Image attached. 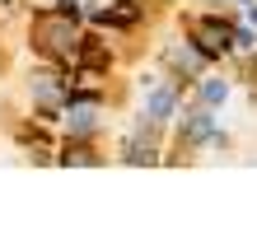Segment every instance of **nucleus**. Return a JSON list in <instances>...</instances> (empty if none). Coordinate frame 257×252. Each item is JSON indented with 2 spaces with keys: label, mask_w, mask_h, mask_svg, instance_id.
I'll return each mask as SVG.
<instances>
[{
  "label": "nucleus",
  "mask_w": 257,
  "mask_h": 252,
  "mask_svg": "<svg viewBox=\"0 0 257 252\" xmlns=\"http://www.w3.org/2000/svg\"><path fill=\"white\" fill-rule=\"evenodd\" d=\"M33 38H38V47L47 56H70L75 52V24H70V14H42L38 28H33Z\"/></svg>",
  "instance_id": "obj_1"
},
{
  "label": "nucleus",
  "mask_w": 257,
  "mask_h": 252,
  "mask_svg": "<svg viewBox=\"0 0 257 252\" xmlns=\"http://www.w3.org/2000/svg\"><path fill=\"white\" fill-rule=\"evenodd\" d=\"M192 38H196V52L201 56H220L224 47H229V28L224 24H215V19H201V24H192Z\"/></svg>",
  "instance_id": "obj_2"
},
{
  "label": "nucleus",
  "mask_w": 257,
  "mask_h": 252,
  "mask_svg": "<svg viewBox=\"0 0 257 252\" xmlns=\"http://www.w3.org/2000/svg\"><path fill=\"white\" fill-rule=\"evenodd\" d=\"M145 117H150V126H159V122H169V117H173V89H169V84L150 89V98H145Z\"/></svg>",
  "instance_id": "obj_3"
},
{
  "label": "nucleus",
  "mask_w": 257,
  "mask_h": 252,
  "mask_svg": "<svg viewBox=\"0 0 257 252\" xmlns=\"http://www.w3.org/2000/svg\"><path fill=\"white\" fill-rule=\"evenodd\" d=\"M210 136H215V117H210V112H192L183 122V136H178V140H183V145H201Z\"/></svg>",
  "instance_id": "obj_4"
},
{
  "label": "nucleus",
  "mask_w": 257,
  "mask_h": 252,
  "mask_svg": "<svg viewBox=\"0 0 257 252\" xmlns=\"http://www.w3.org/2000/svg\"><path fill=\"white\" fill-rule=\"evenodd\" d=\"M70 131L75 136H89L94 131V103H75L70 108Z\"/></svg>",
  "instance_id": "obj_5"
},
{
  "label": "nucleus",
  "mask_w": 257,
  "mask_h": 252,
  "mask_svg": "<svg viewBox=\"0 0 257 252\" xmlns=\"http://www.w3.org/2000/svg\"><path fill=\"white\" fill-rule=\"evenodd\" d=\"M224 94H229V84H224V80H206L201 84V103H224Z\"/></svg>",
  "instance_id": "obj_6"
}]
</instances>
